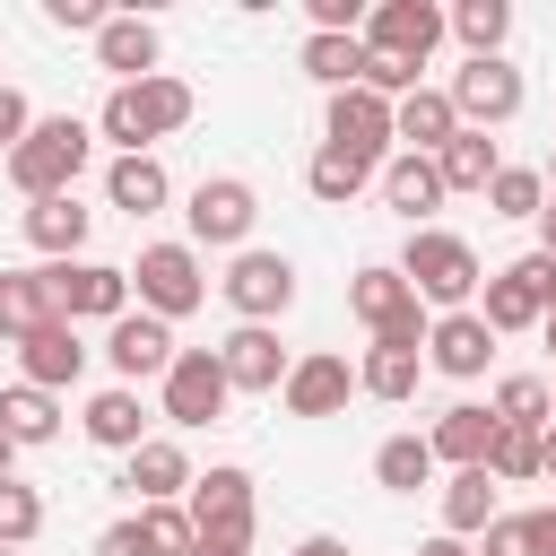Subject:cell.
<instances>
[{
	"mask_svg": "<svg viewBox=\"0 0 556 556\" xmlns=\"http://www.w3.org/2000/svg\"><path fill=\"white\" fill-rule=\"evenodd\" d=\"M191 113H200V96H191L174 70H156V78L113 87V96H104V113H96V130H104L122 156H156V139H174Z\"/></svg>",
	"mask_w": 556,
	"mask_h": 556,
	"instance_id": "6da1fadb",
	"label": "cell"
},
{
	"mask_svg": "<svg viewBox=\"0 0 556 556\" xmlns=\"http://www.w3.org/2000/svg\"><path fill=\"white\" fill-rule=\"evenodd\" d=\"M400 278H408V287H417V304H434V313H469V304H478V287H486V269H478L469 235H452V226H417V235L400 243Z\"/></svg>",
	"mask_w": 556,
	"mask_h": 556,
	"instance_id": "7a4b0ae2",
	"label": "cell"
},
{
	"mask_svg": "<svg viewBox=\"0 0 556 556\" xmlns=\"http://www.w3.org/2000/svg\"><path fill=\"white\" fill-rule=\"evenodd\" d=\"M87 156H96V130H87L78 113H43V122L26 130V148L9 156V182H17L26 200H61V191H78Z\"/></svg>",
	"mask_w": 556,
	"mask_h": 556,
	"instance_id": "3957f363",
	"label": "cell"
},
{
	"mask_svg": "<svg viewBox=\"0 0 556 556\" xmlns=\"http://www.w3.org/2000/svg\"><path fill=\"white\" fill-rule=\"evenodd\" d=\"M348 313L374 330V348H426V304H417V287L400 278V261H365L356 278H348Z\"/></svg>",
	"mask_w": 556,
	"mask_h": 556,
	"instance_id": "277c9868",
	"label": "cell"
},
{
	"mask_svg": "<svg viewBox=\"0 0 556 556\" xmlns=\"http://www.w3.org/2000/svg\"><path fill=\"white\" fill-rule=\"evenodd\" d=\"M130 287H139V313L156 321H182L208 304V269H200V243H139L130 261Z\"/></svg>",
	"mask_w": 556,
	"mask_h": 556,
	"instance_id": "5b68a950",
	"label": "cell"
},
{
	"mask_svg": "<svg viewBox=\"0 0 556 556\" xmlns=\"http://www.w3.org/2000/svg\"><path fill=\"white\" fill-rule=\"evenodd\" d=\"M252 217H261V191H252L243 174H200V182H191V208H182L191 243H217V252H252Z\"/></svg>",
	"mask_w": 556,
	"mask_h": 556,
	"instance_id": "8992f818",
	"label": "cell"
},
{
	"mask_svg": "<svg viewBox=\"0 0 556 556\" xmlns=\"http://www.w3.org/2000/svg\"><path fill=\"white\" fill-rule=\"evenodd\" d=\"M43 287H52V313L61 321H122L130 313V269L113 261H43Z\"/></svg>",
	"mask_w": 556,
	"mask_h": 556,
	"instance_id": "52a82bcc",
	"label": "cell"
},
{
	"mask_svg": "<svg viewBox=\"0 0 556 556\" xmlns=\"http://www.w3.org/2000/svg\"><path fill=\"white\" fill-rule=\"evenodd\" d=\"M521 104H530V87H521V70H513L504 52L452 70V113H460V130H504Z\"/></svg>",
	"mask_w": 556,
	"mask_h": 556,
	"instance_id": "ba28073f",
	"label": "cell"
},
{
	"mask_svg": "<svg viewBox=\"0 0 556 556\" xmlns=\"http://www.w3.org/2000/svg\"><path fill=\"white\" fill-rule=\"evenodd\" d=\"M400 130H391V104L374 96V87H339L330 104H321V148H348V156H365V165H391L400 148H391Z\"/></svg>",
	"mask_w": 556,
	"mask_h": 556,
	"instance_id": "9c48e42d",
	"label": "cell"
},
{
	"mask_svg": "<svg viewBox=\"0 0 556 556\" xmlns=\"http://www.w3.org/2000/svg\"><path fill=\"white\" fill-rule=\"evenodd\" d=\"M478 313H486V330H495V339H513V330H539V321H547V252H521V261H504V269L478 287Z\"/></svg>",
	"mask_w": 556,
	"mask_h": 556,
	"instance_id": "30bf717a",
	"label": "cell"
},
{
	"mask_svg": "<svg viewBox=\"0 0 556 556\" xmlns=\"http://www.w3.org/2000/svg\"><path fill=\"white\" fill-rule=\"evenodd\" d=\"M217 295H226V304H235L243 321H278V313L295 304V261H287V252H261V243H252V252H235V261H226Z\"/></svg>",
	"mask_w": 556,
	"mask_h": 556,
	"instance_id": "8fae6325",
	"label": "cell"
},
{
	"mask_svg": "<svg viewBox=\"0 0 556 556\" xmlns=\"http://www.w3.org/2000/svg\"><path fill=\"white\" fill-rule=\"evenodd\" d=\"M156 400H165V417H174V426H217V417H226V400H235V382H226L217 348H182V356H174V374L156 382Z\"/></svg>",
	"mask_w": 556,
	"mask_h": 556,
	"instance_id": "7c38bea8",
	"label": "cell"
},
{
	"mask_svg": "<svg viewBox=\"0 0 556 556\" xmlns=\"http://www.w3.org/2000/svg\"><path fill=\"white\" fill-rule=\"evenodd\" d=\"M443 35H452V9H434V0H382V9H365V52H391V61L426 70V52Z\"/></svg>",
	"mask_w": 556,
	"mask_h": 556,
	"instance_id": "4fadbf2b",
	"label": "cell"
},
{
	"mask_svg": "<svg viewBox=\"0 0 556 556\" xmlns=\"http://www.w3.org/2000/svg\"><path fill=\"white\" fill-rule=\"evenodd\" d=\"M174 356H182V348H174V321H156V313H122V321L104 330V365H113L130 391H139V382H165Z\"/></svg>",
	"mask_w": 556,
	"mask_h": 556,
	"instance_id": "5bb4252c",
	"label": "cell"
},
{
	"mask_svg": "<svg viewBox=\"0 0 556 556\" xmlns=\"http://www.w3.org/2000/svg\"><path fill=\"white\" fill-rule=\"evenodd\" d=\"M217 365H226V382H235V391H261V400H278V391H287V374H295V356L278 348V330H269V321H235V330L217 339Z\"/></svg>",
	"mask_w": 556,
	"mask_h": 556,
	"instance_id": "9a60e30c",
	"label": "cell"
},
{
	"mask_svg": "<svg viewBox=\"0 0 556 556\" xmlns=\"http://www.w3.org/2000/svg\"><path fill=\"white\" fill-rule=\"evenodd\" d=\"M486 356H495V330H486V313H478V304H469V313H434V330H426V374L478 382V374H486Z\"/></svg>",
	"mask_w": 556,
	"mask_h": 556,
	"instance_id": "2e32d148",
	"label": "cell"
},
{
	"mask_svg": "<svg viewBox=\"0 0 556 556\" xmlns=\"http://www.w3.org/2000/svg\"><path fill=\"white\" fill-rule=\"evenodd\" d=\"M348 400H356V365H348V356H330V348L295 356V374H287V391H278V408H287V417H339Z\"/></svg>",
	"mask_w": 556,
	"mask_h": 556,
	"instance_id": "e0dca14e",
	"label": "cell"
},
{
	"mask_svg": "<svg viewBox=\"0 0 556 556\" xmlns=\"http://www.w3.org/2000/svg\"><path fill=\"white\" fill-rule=\"evenodd\" d=\"M182 513H191V530H226V539H252V469L217 460L208 478H191Z\"/></svg>",
	"mask_w": 556,
	"mask_h": 556,
	"instance_id": "ac0fdd59",
	"label": "cell"
},
{
	"mask_svg": "<svg viewBox=\"0 0 556 556\" xmlns=\"http://www.w3.org/2000/svg\"><path fill=\"white\" fill-rule=\"evenodd\" d=\"M122 495H139V504H182V495H191V452H182L174 434H148V443L122 460Z\"/></svg>",
	"mask_w": 556,
	"mask_h": 556,
	"instance_id": "d6986e66",
	"label": "cell"
},
{
	"mask_svg": "<svg viewBox=\"0 0 556 556\" xmlns=\"http://www.w3.org/2000/svg\"><path fill=\"white\" fill-rule=\"evenodd\" d=\"M495 408H478V400H452L434 426H426V443H434V460L443 469H486V452H495Z\"/></svg>",
	"mask_w": 556,
	"mask_h": 556,
	"instance_id": "ffe728a7",
	"label": "cell"
},
{
	"mask_svg": "<svg viewBox=\"0 0 556 556\" xmlns=\"http://www.w3.org/2000/svg\"><path fill=\"white\" fill-rule=\"evenodd\" d=\"M391 130H400V148H408V156H443V148L460 139L452 87H417V96H400V104H391Z\"/></svg>",
	"mask_w": 556,
	"mask_h": 556,
	"instance_id": "44dd1931",
	"label": "cell"
},
{
	"mask_svg": "<svg viewBox=\"0 0 556 556\" xmlns=\"http://www.w3.org/2000/svg\"><path fill=\"white\" fill-rule=\"evenodd\" d=\"M443 200H452V191H443L434 156H408V148H400V156L382 165V208H391V217H408V235H417V226H426Z\"/></svg>",
	"mask_w": 556,
	"mask_h": 556,
	"instance_id": "7402d4cb",
	"label": "cell"
},
{
	"mask_svg": "<svg viewBox=\"0 0 556 556\" xmlns=\"http://www.w3.org/2000/svg\"><path fill=\"white\" fill-rule=\"evenodd\" d=\"M26 243L43 252V261H78L87 252V226H96V208H78V191H61V200H26Z\"/></svg>",
	"mask_w": 556,
	"mask_h": 556,
	"instance_id": "603a6c76",
	"label": "cell"
},
{
	"mask_svg": "<svg viewBox=\"0 0 556 556\" xmlns=\"http://www.w3.org/2000/svg\"><path fill=\"white\" fill-rule=\"evenodd\" d=\"M17 365H26L35 391H70V382L87 374V339H78V321H43V330L17 348Z\"/></svg>",
	"mask_w": 556,
	"mask_h": 556,
	"instance_id": "cb8c5ba5",
	"label": "cell"
},
{
	"mask_svg": "<svg viewBox=\"0 0 556 556\" xmlns=\"http://www.w3.org/2000/svg\"><path fill=\"white\" fill-rule=\"evenodd\" d=\"M78 426H87V443H96V452H122V460L148 443V408H139V391H130V382H104V391L87 400V417H78Z\"/></svg>",
	"mask_w": 556,
	"mask_h": 556,
	"instance_id": "d4e9b609",
	"label": "cell"
},
{
	"mask_svg": "<svg viewBox=\"0 0 556 556\" xmlns=\"http://www.w3.org/2000/svg\"><path fill=\"white\" fill-rule=\"evenodd\" d=\"M96 61L113 70V87H130V78H156V61H165V35H156L148 17H104V35H96Z\"/></svg>",
	"mask_w": 556,
	"mask_h": 556,
	"instance_id": "484cf974",
	"label": "cell"
},
{
	"mask_svg": "<svg viewBox=\"0 0 556 556\" xmlns=\"http://www.w3.org/2000/svg\"><path fill=\"white\" fill-rule=\"evenodd\" d=\"M104 200H113L122 217H156V208L174 200V174H165L156 156H113V165H104Z\"/></svg>",
	"mask_w": 556,
	"mask_h": 556,
	"instance_id": "4316f807",
	"label": "cell"
},
{
	"mask_svg": "<svg viewBox=\"0 0 556 556\" xmlns=\"http://www.w3.org/2000/svg\"><path fill=\"white\" fill-rule=\"evenodd\" d=\"M43 321H61V313H52L43 269H0V339H9V348H26Z\"/></svg>",
	"mask_w": 556,
	"mask_h": 556,
	"instance_id": "83f0119b",
	"label": "cell"
},
{
	"mask_svg": "<svg viewBox=\"0 0 556 556\" xmlns=\"http://www.w3.org/2000/svg\"><path fill=\"white\" fill-rule=\"evenodd\" d=\"M417 382H426V348H365L356 356V391L365 400H417Z\"/></svg>",
	"mask_w": 556,
	"mask_h": 556,
	"instance_id": "f1b7e54d",
	"label": "cell"
},
{
	"mask_svg": "<svg viewBox=\"0 0 556 556\" xmlns=\"http://www.w3.org/2000/svg\"><path fill=\"white\" fill-rule=\"evenodd\" d=\"M0 434H9L17 452H43V443L61 434V400L35 391V382H9V391H0Z\"/></svg>",
	"mask_w": 556,
	"mask_h": 556,
	"instance_id": "f546056e",
	"label": "cell"
},
{
	"mask_svg": "<svg viewBox=\"0 0 556 556\" xmlns=\"http://www.w3.org/2000/svg\"><path fill=\"white\" fill-rule=\"evenodd\" d=\"M434 443L426 434H382L374 443V486H391V495H417V486H434Z\"/></svg>",
	"mask_w": 556,
	"mask_h": 556,
	"instance_id": "4dcf8cb0",
	"label": "cell"
},
{
	"mask_svg": "<svg viewBox=\"0 0 556 556\" xmlns=\"http://www.w3.org/2000/svg\"><path fill=\"white\" fill-rule=\"evenodd\" d=\"M495 513H504V504H495V478H486V469H452V478H443V530H452V539H486Z\"/></svg>",
	"mask_w": 556,
	"mask_h": 556,
	"instance_id": "1f68e13d",
	"label": "cell"
},
{
	"mask_svg": "<svg viewBox=\"0 0 556 556\" xmlns=\"http://www.w3.org/2000/svg\"><path fill=\"white\" fill-rule=\"evenodd\" d=\"M295 61H304V78H321V87L339 96V87H365V61H374V52H365V35H304Z\"/></svg>",
	"mask_w": 556,
	"mask_h": 556,
	"instance_id": "d6a6232c",
	"label": "cell"
},
{
	"mask_svg": "<svg viewBox=\"0 0 556 556\" xmlns=\"http://www.w3.org/2000/svg\"><path fill=\"white\" fill-rule=\"evenodd\" d=\"M365 182H382V165H365V156H348V148H313V165H304V191H313L321 208H348Z\"/></svg>",
	"mask_w": 556,
	"mask_h": 556,
	"instance_id": "836d02e7",
	"label": "cell"
},
{
	"mask_svg": "<svg viewBox=\"0 0 556 556\" xmlns=\"http://www.w3.org/2000/svg\"><path fill=\"white\" fill-rule=\"evenodd\" d=\"M434 174H443V191H478V200H486V182L504 174V156H495V139H486V130H460V139L434 156Z\"/></svg>",
	"mask_w": 556,
	"mask_h": 556,
	"instance_id": "e575fe53",
	"label": "cell"
},
{
	"mask_svg": "<svg viewBox=\"0 0 556 556\" xmlns=\"http://www.w3.org/2000/svg\"><path fill=\"white\" fill-rule=\"evenodd\" d=\"M486 408H495V426H530V434L556 426V391H547V374H504Z\"/></svg>",
	"mask_w": 556,
	"mask_h": 556,
	"instance_id": "d590c367",
	"label": "cell"
},
{
	"mask_svg": "<svg viewBox=\"0 0 556 556\" xmlns=\"http://www.w3.org/2000/svg\"><path fill=\"white\" fill-rule=\"evenodd\" d=\"M452 35L469 43V61H495L504 35H513V9H504V0H460V9H452Z\"/></svg>",
	"mask_w": 556,
	"mask_h": 556,
	"instance_id": "8d00e7d4",
	"label": "cell"
},
{
	"mask_svg": "<svg viewBox=\"0 0 556 556\" xmlns=\"http://www.w3.org/2000/svg\"><path fill=\"white\" fill-rule=\"evenodd\" d=\"M539 208H547V174L539 165H504L486 182V217H539Z\"/></svg>",
	"mask_w": 556,
	"mask_h": 556,
	"instance_id": "74e56055",
	"label": "cell"
},
{
	"mask_svg": "<svg viewBox=\"0 0 556 556\" xmlns=\"http://www.w3.org/2000/svg\"><path fill=\"white\" fill-rule=\"evenodd\" d=\"M486 478H495V486H530V478H539V434H530V426H504L495 452H486Z\"/></svg>",
	"mask_w": 556,
	"mask_h": 556,
	"instance_id": "f35d334b",
	"label": "cell"
},
{
	"mask_svg": "<svg viewBox=\"0 0 556 556\" xmlns=\"http://www.w3.org/2000/svg\"><path fill=\"white\" fill-rule=\"evenodd\" d=\"M139 530H148V547H156V556H191V539H200L182 504H139Z\"/></svg>",
	"mask_w": 556,
	"mask_h": 556,
	"instance_id": "ab89813d",
	"label": "cell"
},
{
	"mask_svg": "<svg viewBox=\"0 0 556 556\" xmlns=\"http://www.w3.org/2000/svg\"><path fill=\"white\" fill-rule=\"evenodd\" d=\"M35 530H43V495L9 478V486H0V547H26Z\"/></svg>",
	"mask_w": 556,
	"mask_h": 556,
	"instance_id": "60d3db41",
	"label": "cell"
},
{
	"mask_svg": "<svg viewBox=\"0 0 556 556\" xmlns=\"http://www.w3.org/2000/svg\"><path fill=\"white\" fill-rule=\"evenodd\" d=\"M478 556H539L530 513H495V521H486V539H478Z\"/></svg>",
	"mask_w": 556,
	"mask_h": 556,
	"instance_id": "b9f144b4",
	"label": "cell"
},
{
	"mask_svg": "<svg viewBox=\"0 0 556 556\" xmlns=\"http://www.w3.org/2000/svg\"><path fill=\"white\" fill-rule=\"evenodd\" d=\"M35 122H43V113H35V104H26V96H17V87H0V156H17V148H26V130H35Z\"/></svg>",
	"mask_w": 556,
	"mask_h": 556,
	"instance_id": "7bdbcfd3",
	"label": "cell"
},
{
	"mask_svg": "<svg viewBox=\"0 0 556 556\" xmlns=\"http://www.w3.org/2000/svg\"><path fill=\"white\" fill-rule=\"evenodd\" d=\"M43 17H52V26H70V35H104V17H113V9H96V0H43Z\"/></svg>",
	"mask_w": 556,
	"mask_h": 556,
	"instance_id": "ee69618b",
	"label": "cell"
},
{
	"mask_svg": "<svg viewBox=\"0 0 556 556\" xmlns=\"http://www.w3.org/2000/svg\"><path fill=\"white\" fill-rule=\"evenodd\" d=\"M96 556H156V547H148V530H139V513H130V521H104V530H96Z\"/></svg>",
	"mask_w": 556,
	"mask_h": 556,
	"instance_id": "f6af8a7d",
	"label": "cell"
},
{
	"mask_svg": "<svg viewBox=\"0 0 556 556\" xmlns=\"http://www.w3.org/2000/svg\"><path fill=\"white\" fill-rule=\"evenodd\" d=\"M191 556H252V539H226V530H200Z\"/></svg>",
	"mask_w": 556,
	"mask_h": 556,
	"instance_id": "bcb514c9",
	"label": "cell"
},
{
	"mask_svg": "<svg viewBox=\"0 0 556 556\" xmlns=\"http://www.w3.org/2000/svg\"><path fill=\"white\" fill-rule=\"evenodd\" d=\"M417 556H478L469 539H452V530H434V539H417Z\"/></svg>",
	"mask_w": 556,
	"mask_h": 556,
	"instance_id": "7dc6e473",
	"label": "cell"
},
{
	"mask_svg": "<svg viewBox=\"0 0 556 556\" xmlns=\"http://www.w3.org/2000/svg\"><path fill=\"white\" fill-rule=\"evenodd\" d=\"M530 530H539V556H556V504H539V513H530Z\"/></svg>",
	"mask_w": 556,
	"mask_h": 556,
	"instance_id": "c3c4849f",
	"label": "cell"
},
{
	"mask_svg": "<svg viewBox=\"0 0 556 556\" xmlns=\"http://www.w3.org/2000/svg\"><path fill=\"white\" fill-rule=\"evenodd\" d=\"M295 556H348V547H339L330 530H313V539H295Z\"/></svg>",
	"mask_w": 556,
	"mask_h": 556,
	"instance_id": "681fc988",
	"label": "cell"
},
{
	"mask_svg": "<svg viewBox=\"0 0 556 556\" xmlns=\"http://www.w3.org/2000/svg\"><path fill=\"white\" fill-rule=\"evenodd\" d=\"M539 252L556 261V191H547V208H539Z\"/></svg>",
	"mask_w": 556,
	"mask_h": 556,
	"instance_id": "f907efd6",
	"label": "cell"
},
{
	"mask_svg": "<svg viewBox=\"0 0 556 556\" xmlns=\"http://www.w3.org/2000/svg\"><path fill=\"white\" fill-rule=\"evenodd\" d=\"M539 478H547V486H556V426H547V434H539Z\"/></svg>",
	"mask_w": 556,
	"mask_h": 556,
	"instance_id": "816d5d0a",
	"label": "cell"
},
{
	"mask_svg": "<svg viewBox=\"0 0 556 556\" xmlns=\"http://www.w3.org/2000/svg\"><path fill=\"white\" fill-rule=\"evenodd\" d=\"M9 469H17V443H9V434H0V486H9Z\"/></svg>",
	"mask_w": 556,
	"mask_h": 556,
	"instance_id": "f5cc1de1",
	"label": "cell"
},
{
	"mask_svg": "<svg viewBox=\"0 0 556 556\" xmlns=\"http://www.w3.org/2000/svg\"><path fill=\"white\" fill-rule=\"evenodd\" d=\"M547 321H556V261H547Z\"/></svg>",
	"mask_w": 556,
	"mask_h": 556,
	"instance_id": "db71d44e",
	"label": "cell"
},
{
	"mask_svg": "<svg viewBox=\"0 0 556 556\" xmlns=\"http://www.w3.org/2000/svg\"><path fill=\"white\" fill-rule=\"evenodd\" d=\"M539 174H547V191H556V148H547V165H539Z\"/></svg>",
	"mask_w": 556,
	"mask_h": 556,
	"instance_id": "11a10c76",
	"label": "cell"
},
{
	"mask_svg": "<svg viewBox=\"0 0 556 556\" xmlns=\"http://www.w3.org/2000/svg\"><path fill=\"white\" fill-rule=\"evenodd\" d=\"M539 330H547V348H556V321H539Z\"/></svg>",
	"mask_w": 556,
	"mask_h": 556,
	"instance_id": "9f6ffc18",
	"label": "cell"
},
{
	"mask_svg": "<svg viewBox=\"0 0 556 556\" xmlns=\"http://www.w3.org/2000/svg\"><path fill=\"white\" fill-rule=\"evenodd\" d=\"M0 556H17V547H0Z\"/></svg>",
	"mask_w": 556,
	"mask_h": 556,
	"instance_id": "6f0895ef",
	"label": "cell"
},
{
	"mask_svg": "<svg viewBox=\"0 0 556 556\" xmlns=\"http://www.w3.org/2000/svg\"><path fill=\"white\" fill-rule=\"evenodd\" d=\"M547 391H556V382H547Z\"/></svg>",
	"mask_w": 556,
	"mask_h": 556,
	"instance_id": "680465c9",
	"label": "cell"
}]
</instances>
